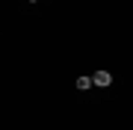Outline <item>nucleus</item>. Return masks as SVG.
Instances as JSON below:
<instances>
[{
	"instance_id": "1",
	"label": "nucleus",
	"mask_w": 133,
	"mask_h": 130,
	"mask_svg": "<svg viewBox=\"0 0 133 130\" xmlns=\"http://www.w3.org/2000/svg\"><path fill=\"white\" fill-rule=\"evenodd\" d=\"M92 80H95V86H109V83H112V74L109 71H98Z\"/></svg>"
},
{
	"instance_id": "2",
	"label": "nucleus",
	"mask_w": 133,
	"mask_h": 130,
	"mask_svg": "<svg viewBox=\"0 0 133 130\" xmlns=\"http://www.w3.org/2000/svg\"><path fill=\"white\" fill-rule=\"evenodd\" d=\"M92 86H95V80H92V77H77V89H80V92L92 89Z\"/></svg>"
}]
</instances>
